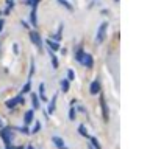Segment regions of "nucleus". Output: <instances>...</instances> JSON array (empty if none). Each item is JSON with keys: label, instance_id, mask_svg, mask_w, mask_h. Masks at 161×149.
Wrapping results in <instances>:
<instances>
[{"label": "nucleus", "instance_id": "nucleus-1", "mask_svg": "<svg viewBox=\"0 0 161 149\" xmlns=\"http://www.w3.org/2000/svg\"><path fill=\"white\" fill-rule=\"evenodd\" d=\"M105 30H106V23H102V27H100V30H99V36H97V40H99V42H102V40H103Z\"/></svg>", "mask_w": 161, "mask_h": 149}, {"label": "nucleus", "instance_id": "nucleus-2", "mask_svg": "<svg viewBox=\"0 0 161 149\" xmlns=\"http://www.w3.org/2000/svg\"><path fill=\"white\" fill-rule=\"evenodd\" d=\"M31 40H33L38 47H41V40H39V36H38L36 33H33V34H31Z\"/></svg>", "mask_w": 161, "mask_h": 149}, {"label": "nucleus", "instance_id": "nucleus-3", "mask_svg": "<svg viewBox=\"0 0 161 149\" xmlns=\"http://www.w3.org/2000/svg\"><path fill=\"white\" fill-rule=\"evenodd\" d=\"M58 2H60V3H63L64 6H67L69 10H72V6H71V5H69V3H66V2H64V0H58Z\"/></svg>", "mask_w": 161, "mask_h": 149}, {"label": "nucleus", "instance_id": "nucleus-4", "mask_svg": "<svg viewBox=\"0 0 161 149\" xmlns=\"http://www.w3.org/2000/svg\"><path fill=\"white\" fill-rule=\"evenodd\" d=\"M97 90H99V84H97V82H94V84H93V93H94V92H97Z\"/></svg>", "mask_w": 161, "mask_h": 149}]
</instances>
